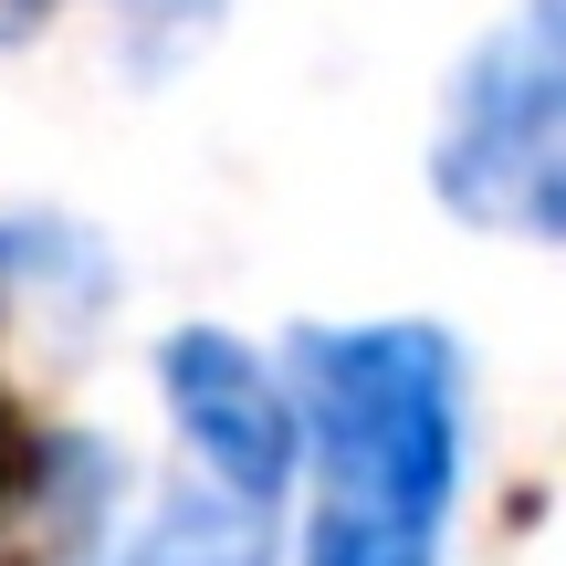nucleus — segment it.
I'll use <instances>...</instances> for the list:
<instances>
[{
	"mask_svg": "<svg viewBox=\"0 0 566 566\" xmlns=\"http://www.w3.org/2000/svg\"><path fill=\"white\" fill-rule=\"evenodd\" d=\"M283 388L315 493L451 525L472 472V367L430 315H325L283 336Z\"/></svg>",
	"mask_w": 566,
	"mask_h": 566,
	"instance_id": "nucleus-1",
	"label": "nucleus"
},
{
	"mask_svg": "<svg viewBox=\"0 0 566 566\" xmlns=\"http://www.w3.org/2000/svg\"><path fill=\"white\" fill-rule=\"evenodd\" d=\"M430 189L462 231H566V0H514L462 53L430 126Z\"/></svg>",
	"mask_w": 566,
	"mask_h": 566,
	"instance_id": "nucleus-2",
	"label": "nucleus"
},
{
	"mask_svg": "<svg viewBox=\"0 0 566 566\" xmlns=\"http://www.w3.org/2000/svg\"><path fill=\"white\" fill-rule=\"evenodd\" d=\"M158 399L179 451L200 462V483L252 493V504L283 514L304 472V430H294V388H283V357H263L231 325H168L158 336Z\"/></svg>",
	"mask_w": 566,
	"mask_h": 566,
	"instance_id": "nucleus-3",
	"label": "nucleus"
},
{
	"mask_svg": "<svg viewBox=\"0 0 566 566\" xmlns=\"http://www.w3.org/2000/svg\"><path fill=\"white\" fill-rule=\"evenodd\" d=\"M116 304V263L84 221L63 210H0V315H32L53 336H95Z\"/></svg>",
	"mask_w": 566,
	"mask_h": 566,
	"instance_id": "nucleus-4",
	"label": "nucleus"
},
{
	"mask_svg": "<svg viewBox=\"0 0 566 566\" xmlns=\"http://www.w3.org/2000/svg\"><path fill=\"white\" fill-rule=\"evenodd\" d=\"M105 566H283V535H273V504H252V493L168 483L137 514H116Z\"/></svg>",
	"mask_w": 566,
	"mask_h": 566,
	"instance_id": "nucleus-5",
	"label": "nucleus"
},
{
	"mask_svg": "<svg viewBox=\"0 0 566 566\" xmlns=\"http://www.w3.org/2000/svg\"><path fill=\"white\" fill-rule=\"evenodd\" d=\"M304 566H441V525L388 514V504H357V493H315Z\"/></svg>",
	"mask_w": 566,
	"mask_h": 566,
	"instance_id": "nucleus-6",
	"label": "nucleus"
},
{
	"mask_svg": "<svg viewBox=\"0 0 566 566\" xmlns=\"http://www.w3.org/2000/svg\"><path fill=\"white\" fill-rule=\"evenodd\" d=\"M42 21H53V0H0V53H11V42H32Z\"/></svg>",
	"mask_w": 566,
	"mask_h": 566,
	"instance_id": "nucleus-7",
	"label": "nucleus"
},
{
	"mask_svg": "<svg viewBox=\"0 0 566 566\" xmlns=\"http://www.w3.org/2000/svg\"><path fill=\"white\" fill-rule=\"evenodd\" d=\"M0 514H11V441H0Z\"/></svg>",
	"mask_w": 566,
	"mask_h": 566,
	"instance_id": "nucleus-8",
	"label": "nucleus"
}]
</instances>
